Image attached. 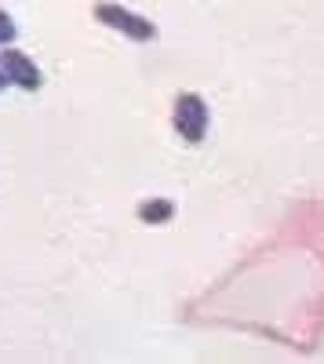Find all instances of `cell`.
Returning <instances> with one entry per match:
<instances>
[{
    "label": "cell",
    "instance_id": "cell-5",
    "mask_svg": "<svg viewBox=\"0 0 324 364\" xmlns=\"http://www.w3.org/2000/svg\"><path fill=\"white\" fill-rule=\"evenodd\" d=\"M15 37H18V26H15V18L0 8V44H15Z\"/></svg>",
    "mask_w": 324,
    "mask_h": 364
},
{
    "label": "cell",
    "instance_id": "cell-6",
    "mask_svg": "<svg viewBox=\"0 0 324 364\" xmlns=\"http://www.w3.org/2000/svg\"><path fill=\"white\" fill-rule=\"evenodd\" d=\"M8 84H11V80H8V73H4V70H0V91H4Z\"/></svg>",
    "mask_w": 324,
    "mask_h": 364
},
{
    "label": "cell",
    "instance_id": "cell-2",
    "mask_svg": "<svg viewBox=\"0 0 324 364\" xmlns=\"http://www.w3.org/2000/svg\"><path fill=\"white\" fill-rule=\"evenodd\" d=\"M171 124L190 146L204 142V135H208V102H204L197 91H179L175 109H171Z\"/></svg>",
    "mask_w": 324,
    "mask_h": 364
},
{
    "label": "cell",
    "instance_id": "cell-3",
    "mask_svg": "<svg viewBox=\"0 0 324 364\" xmlns=\"http://www.w3.org/2000/svg\"><path fill=\"white\" fill-rule=\"evenodd\" d=\"M0 70H4L8 80L15 87H22V91H40V84H44L40 66L26 51H18L15 44H4V51H0Z\"/></svg>",
    "mask_w": 324,
    "mask_h": 364
},
{
    "label": "cell",
    "instance_id": "cell-1",
    "mask_svg": "<svg viewBox=\"0 0 324 364\" xmlns=\"http://www.w3.org/2000/svg\"><path fill=\"white\" fill-rule=\"evenodd\" d=\"M92 15H95V22L117 29V33L128 37V41L146 44V41L157 37V22H150L146 15H135V11H128V8H121V4H113V0H99V4L92 8Z\"/></svg>",
    "mask_w": 324,
    "mask_h": 364
},
{
    "label": "cell",
    "instance_id": "cell-4",
    "mask_svg": "<svg viewBox=\"0 0 324 364\" xmlns=\"http://www.w3.org/2000/svg\"><path fill=\"white\" fill-rule=\"evenodd\" d=\"M171 215H175V204H171L168 197H150V200L139 204V219H142L146 226H164Z\"/></svg>",
    "mask_w": 324,
    "mask_h": 364
}]
</instances>
